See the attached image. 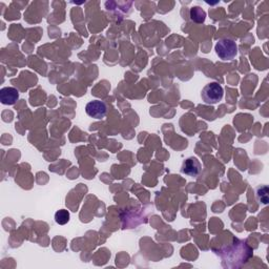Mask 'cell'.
I'll return each mask as SVG.
<instances>
[{"label":"cell","instance_id":"obj_2","mask_svg":"<svg viewBox=\"0 0 269 269\" xmlns=\"http://www.w3.org/2000/svg\"><path fill=\"white\" fill-rule=\"evenodd\" d=\"M223 95V88L216 82H210V84H206L201 92L202 100L206 104H216L222 100Z\"/></svg>","mask_w":269,"mask_h":269},{"label":"cell","instance_id":"obj_7","mask_svg":"<svg viewBox=\"0 0 269 269\" xmlns=\"http://www.w3.org/2000/svg\"><path fill=\"white\" fill-rule=\"evenodd\" d=\"M70 214L66 210H60L55 214V221L59 225H66L68 223Z\"/></svg>","mask_w":269,"mask_h":269},{"label":"cell","instance_id":"obj_5","mask_svg":"<svg viewBox=\"0 0 269 269\" xmlns=\"http://www.w3.org/2000/svg\"><path fill=\"white\" fill-rule=\"evenodd\" d=\"M19 99V90L12 86L0 90V101L4 106H13Z\"/></svg>","mask_w":269,"mask_h":269},{"label":"cell","instance_id":"obj_3","mask_svg":"<svg viewBox=\"0 0 269 269\" xmlns=\"http://www.w3.org/2000/svg\"><path fill=\"white\" fill-rule=\"evenodd\" d=\"M86 112L90 117L97 119V120H101L106 116L108 106L103 101L92 100L86 104Z\"/></svg>","mask_w":269,"mask_h":269},{"label":"cell","instance_id":"obj_6","mask_svg":"<svg viewBox=\"0 0 269 269\" xmlns=\"http://www.w3.org/2000/svg\"><path fill=\"white\" fill-rule=\"evenodd\" d=\"M206 18V13L200 6H194L190 10V19L192 22L196 24H202L205 22Z\"/></svg>","mask_w":269,"mask_h":269},{"label":"cell","instance_id":"obj_4","mask_svg":"<svg viewBox=\"0 0 269 269\" xmlns=\"http://www.w3.org/2000/svg\"><path fill=\"white\" fill-rule=\"evenodd\" d=\"M202 170V165L200 161L196 159V157H190L188 159H186L183 164L181 172L185 174L190 176V177H196L199 176Z\"/></svg>","mask_w":269,"mask_h":269},{"label":"cell","instance_id":"obj_1","mask_svg":"<svg viewBox=\"0 0 269 269\" xmlns=\"http://www.w3.org/2000/svg\"><path fill=\"white\" fill-rule=\"evenodd\" d=\"M216 53L223 61H230L238 55V44L230 38L220 39L216 44Z\"/></svg>","mask_w":269,"mask_h":269}]
</instances>
